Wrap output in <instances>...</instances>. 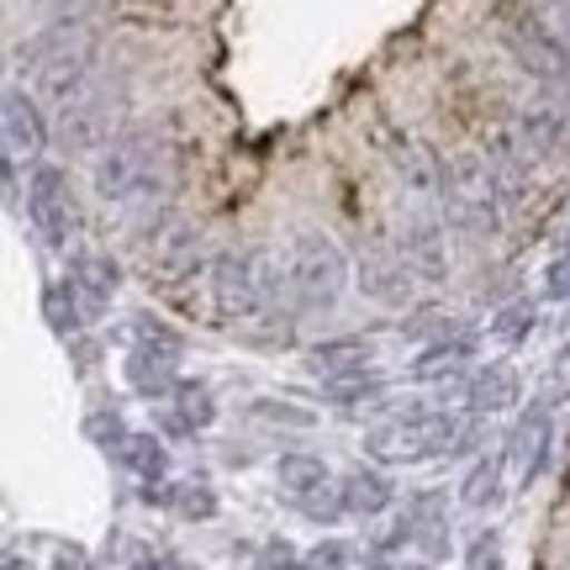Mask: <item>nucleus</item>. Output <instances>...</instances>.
Returning <instances> with one entry per match:
<instances>
[{
    "label": "nucleus",
    "mask_w": 570,
    "mask_h": 570,
    "mask_svg": "<svg viewBox=\"0 0 570 570\" xmlns=\"http://www.w3.org/2000/svg\"><path fill=\"white\" fill-rule=\"evenodd\" d=\"M296 508V518H306L312 529H333V523H344L348 508H344V491H338V481L323 491H312V497H302V502H291Z\"/></svg>",
    "instance_id": "obj_32"
},
{
    "label": "nucleus",
    "mask_w": 570,
    "mask_h": 570,
    "mask_svg": "<svg viewBox=\"0 0 570 570\" xmlns=\"http://www.w3.org/2000/svg\"><path fill=\"white\" fill-rule=\"evenodd\" d=\"M212 312L227 333L248 338L254 327H265L269 317L281 312H296L291 306V285H285V269L269 259V248H223L212 269Z\"/></svg>",
    "instance_id": "obj_2"
},
{
    "label": "nucleus",
    "mask_w": 570,
    "mask_h": 570,
    "mask_svg": "<svg viewBox=\"0 0 570 570\" xmlns=\"http://www.w3.org/2000/svg\"><path fill=\"white\" fill-rule=\"evenodd\" d=\"M217 417H223V407H217L212 381H202V375H180L175 396L164 402L159 428H164V439H202V433L217 428Z\"/></svg>",
    "instance_id": "obj_14"
},
{
    "label": "nucleus",
    "mask_w": 570,
    "mask_h": 570,
    "mask_svg": "<svg viewBox=\"0 0 570 570\" xmlns=\"http://www.w3.org/2000/svg\"><path fill=\"white\" fill-rule=\"evenodd\" d=\"M275 487H281L291 502H302L312 491L333 487V465H327L323 454H312V449H285L281 460H275Z\"/></svg>",
    "instance_id": "obj_24"
},
{
    "label": "nucleus",
    "mask_w": 570,
    "mask_h": 570,
    "mask_svg": "<svg viewBox=\"0 0 570 570\" xmlns=\"http://www.w3.org/2000/svg\"><path fill=\"white\" fill-rule=\"evenodd\" d=\"M475 365H481V327L465 323V317H444V327L428 344H417V354L407 360V381L439 386V402H449V391Z\"/></svg>",
    "instance_id": "obj_7"
},
{
    "label": "nucleus",
    "mask_w": 570,
    "mask_h": 570,
    "mask_svg": "<svg viewBox=\"0 0 570 570\" xmlns=\"http://www.w3.org/2000/svg\"><path fill=\"white\" fill-rule=\"evenodd\" d=\"M244 412L259 428H285V433H312V428H317V412L302 407V402H291V396H254Z\"/></svg>",
    "instance_id": "obj_30"
},
{
    "label": "nucleus",
    "mask_w": 570,
    "mask_h": 570,
    "mask_svg": "<svg viewBox=\"0 0 570 570\" xmlns=\"http://www.w3.org/2000/svg\"><path fill=\"white\" fill-rule=\"evenodd\" d=\"M449 396H454L470 417H481V423H487V417H502V412H512L518 402H523V375H518L512 360H491V365L470 370Z\"/></svg>",
    "instance_id": "obj_12"
},
{
    "label": "nucleus",
    "mask_w": 570,
    "mask_h": 570,
    "mask_svg": "<svg viewBox=\"0 0 570 570\" xmlns=\"http://www.w3.org/2000/svg\"><path fill=\"white\" fill-rule=\"evenodd\" d=\"M164 512H175L180 523H212L223 512V497L206 475H190V481H169L164 491Z\"/></svg>",
    "instance_id": "obj_27"
},
{
    "label": "nucleus",
    "mask_w": 570,
    "mask_h": 570,
    "mask_svg": "<svg viewBox=\"0 0 570 570\" xmlns=\"http://www.w3.org/2000/svg\"><path fill=\"white\" fill-rule=\"evenodd\" d=\"M122 381L142 402H169L175 386H180V365H175V360H159V354H142V348H127Z\"/></svg>",
    "instance_id": "obj_23"
},
{
    "label": "nucleus",
    "mask_w": 570,
    "mask_h": 570,
    "mask_svg": "<svg viewBox=\"0 0 570 570\" xmlns=\"http://www.w3.org/2000/svg\"><path fill=\"white\" fill-rule=\"evenodd\" d=\"M21 212H27V227H32V238L42 248L69 254V244H75V185H69V169L59 159L27 164Z\"/></svg>",
    "instance_id": "obj_6"
},
{
    "label": "nucleus",
    "mask_w": 570,
    "mask_h": 570,
    "mask_svg": "<svg viewBox=\"0 0 570 570\" xmlns=\"http://www.w3.org/2000/svg\"><path fill=\"white\" fill-rule=\"evenodd\" d=\"M566 254H570V233H566Z\"/></svg>",
    "instance_id": "obj_44"
},
{
    "label": "nucleus",
    "mask_w": 570,
    "mask_h": 570,
    "mask_svg": "<svg viewBox=\"0 0 570 570\" xmlns=\"http://www.w3.org/2000/svg\"><path fill=\"white\" fill-rule=\"evenodd\" d=\"M396 254L402 265L417 275V285H444L449 281V227L433 212H412L396 227Z\"/></svg>",
    "instance_id": "obj_11"
},
{
    "label": "nucleus",
    "mask_w": 570,
    "mask_h": 570,
    "mask_svg": "<svg viewBox=\"0 0 570 570\" xmlns=\"http://www.w3.org/2000/svg\"><path fill=\"white\" fill-rule=\"evenodd\" d=\"M169 566H175V554L169 550H138V560H132L127 570H169Z\"/></svg>",
    "instance_id": "obj_37"
},
{
    "label": "nucleus",
    "mask_w": 570,
    "mask_h": 570,
    "mask_svg": "<svg viewBox=\"0 0 570 570\" xmlns=\"http://www.w3.org/2000/svg\"><path fill=\"white\" fill-rule=\"evenodd\" d=\"M465 570H508V539H502V529H475L470 533Z\"/></svg>",
    "instance_id": "obj_33"
},
{
    "label": "nucleus",
    "mask_w": 570,
    "mask_h": 570,
    "mask_svg": "<svg viewBox=\"0 0 570 570\" xmlns=\"http://www.w3.org/2000/svg\"><path fill=\"white\" fill-rule=\"evenodd\" d=\"M42 323L59 333L63 344L69 338H80L85 323H90V312H85L80 291L69 285V275H53V281H42Z\"/></svg>",
    "instance_id": "obj_25"
},
{
    "label": "nucleus",
    "mask_w": 570,
    "mask_h": 570,
    "mask_svg": "<svg viewBox=\"0 0 570 570\" xmlns=\"http://www.w3.org/2000/svg\"><path fill=\"white\" fill-rule=\"evenodd\" d=\"M512 132L523 138V148H529L533 159H550L554 148L570 138V117L560 106H529V111L512 122Z\"/></svg>",
    "instance_id": "obj_26"
},
{
    "label": "nucleus",
    "mask_w": 570,
    "mask_h": 570,
    "mask_svg": "<svg viewBox=\"0 0 570 570\" xmlns=\"http://www.w3.org/2000/svg\"><path fill=\"white\" fill-rule=\"evenodd\" d=\"M63 275L80 291L90 323L106 317L111 302H117V291H122V259H111L106 248H69V254H63Z\"/></svg>",
    "instance_id": "obj_13"
},
{
    "label": "nucleus",
    "mask_w": 570,
    "mask_h": 570,
    "mask_svg": "<svg viewBox=\"0 0 570 570\" xmlns=\"http://www.w3.org/2000/svg\"><path fill=\"white\" fill-rule=\"evenodd\" d=\"M502 454L518 465V487L533 491L554 465V396H533L502 439Z\"/></svg>",
    "instance_id": "obj_8"
},
{
    "label": "nucleus",
    "mask_w": 570,
    "mask_h": 570,
    "mask_svg": "<svg viewBox=\"0 0 570 570\" xmlns=\"http://www.w3.org/2000/svg\"><path fill=\"white\" fill-rule=\"evenodd\" d=\"M338 491H344V508L348 518H360V523H375V518H386L396 508V481L386 475V465H354L348 475H338Z\"/></svg>",
    "instance_id": "obj_19"
},
{
    "label": "nucleus",
    "mask_w": 570,
    "mask_h": 570,
    "mask_svg": "<svg viewBox=\"0 0 570 570\" xmlns=\"http://www.w3.org/2000/svg\"><path fill=\"white\" fill-rule=\"evenodd\" d=\"M127 344L142 348V354H159V360H185V333L175 323H164L159 312H132L127 317Z\"/></svg>",
    "instance_id": "obj_28"
},
{
    "label": "nucleus",
    "mask_w": 570,
    "mask_h": 570,
    "mask_svg": "<svg viewBox=\"0 0 570 570\" xmlns=\"http://www.w3.org/2000/svg\"><path fill=\"white\" fill-rule=\"evenodd\" d=\"M375 142H381V154H386V164L396 169V180L407 185L412 196H423V202H439L444 196V159H433V148H423V142L412 138V132H402L396 122H381L375 127Z\"/></svg>",
    "instance_id": "obj_9"
},
{
    "label": "nucleus",
    "mask_w": 570,
    "mask_h": 570,
    "mask_svg": "<svg viewBox=\"0 0 570 570\" xmlns=\"http://www.w3.org/2000/svg\"><path fill=\"white\" fill-rule=\"evenodd\" d=\"M6 570H32V566H27V560H21V550H17V544H6Z\"/></svg>",
    "instance_id": "obj_41"
},
{
    "label": "nucleus",
    "mask_w": 570,
    "mask_h": 570,
    "mask_svg": "<svg viewBox=\"0 0 570 570\" xmlns=\"http://www.w3.org/2000/svg\"><path fill=\"white\" fill-rule=\"evenodd\" d=\"M508 470H512V460L502 449H497V454H475L465 470V481H460V502H465L470 512H497L508 502Z\"/></svg>",
    "instance_id": "obj_22"
},
{
    "label": "nucleus",
    "mask_w": 570,
    "mask_h": 570,
    "mask_svg": "<svg viewBox=\"0 0 570 570\" xmlns=\"http://www.w3.org/2000/svg\"><path fill=\"white\" fill-rule=\"evenodd\" d=\"M544 296L550 302H560V306H570V254L560 248L550 265H544Z\"/></svg>",
    "instance_id": "obj_36"
},
{
    "label": "nucleus",
    "mask_w": 570,
    "mask_h": 570,
    "mask_svg": "<svg viewBox=\"0 0 570 570\" xmlns=\"http://www.w3.org/2000/svg\"><path fill=\"white\" fill-rule=\"evenodd\" d=\"M85 439H90V444H96L106 460H111V454H117V449L132 439V423L122 417V407H106V402H101V407L85 412Z\"/></svg>",
    "instance_id": "obj_31"
},
{
    "label": "nucleus",
    "mask_w": 570,
    "mask_h": 570,
    "mask_svg": "<svg viewBox=\"0 0 570 570\" xmlns=\"http://www.w3.org/2000/svg\"><path fill=\"white\" fill-rule=\"evenodd\" d=\"M481 417H470L465 407H449V402H433V396H412V402H396L391 412H381L375 423L365 428V449L370 465H439V460H470L481 454Z\"/></svg>",
    "instance_id": "obj_1"
},
{
    "label": "nucleus",
    "mask_w": 570,
    "mask_h": 570,
    "mask_svg": "<svg viewBox=\"0 0 570 570\" xmlns=\"http://www.w3.org/2000/svg\"><path fill=\"white\" fill-rule=\"evenodd\" d=\"M566 327H570V306H566Z\"/></svg>",
    "instance_id": "obj_43"
},
{
    "label": "nucleus",
    "mask_w": 570,
    "mask_h": 570,
    "mask_svg": "<svg viewBox=\"0 0 570 570\" xmlns=\"http://www.w3.org/2000/svg\"><path fill=\"white\" fill-rule=\"evenodd\" d=\"M391 396V381L381 370H360V375H338V381H317V402L333 412H348V417H360V412H381Z\"/></svg>",
    "instance_id": "obj_21"
},
{
    "label": "nucleus",
    "mask_w": 570,
    "mask_h": 570,
    "mask_svg": "<svg viewBox=\"0 0 570 570\" xmlns=\"http://www.w3.org/2000/svg\"><path fill=\"white\" fill-rule=\"evenodd\" d=\"M285 285L296 317H327L338 312L348 291V259L327 233H296V244L285 254Z\"/></svg>",
    "instance_id": "obj_5"
},
{
    "label": "nucleus",
    "mask_w": 570,
    "mask_h": 570,
    "mask_svg": "<svg viewBox=\"0 0 570 570\" xmlns=\"http://www.w3.org/2000/svg\"><path fill=\"white\" fill-rule=\"evenodd\" d=\"M491 32L508 48V59L544 85L570 80V42L554 17L533 0H491Z\"/></svg>",
    "instance_id": "obj_3"
},
{
    "label": "nucleus",
    "mask_w": 570,
    "mask_h": 570,
    "mask_svg": "<svg viewBox=\"0 0 570 570\" xmlns=\"http://www.w3.org/2000/svg\"><path fill=\"white\" fill-rule=\"evenodd\" d=\"M360 566V544H348V539H317L312 550H306V570H354Z\"/></svg>",
    "instance_id": "obj_34"
},
{
    "label": "nucleus",
    "mask_w": 570,
    "mask_h": 570,
    "mask_svg": "<svg viewBox=\"0 0 570 570\" xmlns=\"http://www.w3.org/2000/svg\"><path fill=\"white\" fill-rule=\"evenodd\" d=\"M533 327H539V302L533 296H512L491 312V338L502 348H523L533 338Z\"/></svg>",
    "instance_id": "obj_29"
},
{
    "label": "nucleus",
    "mask_w": 570,
    "mask_h": 570,
    "mask_svg": "<svg viewBox=\"0 0 570 570\" xmlns=\"http://www.w3.org/2000/svg\"><path fill=\"white\" fill-rule=\"evenodd\" d=\"M554 402H570V348L560 354V365H554Z\"/></svg>",
    "instance_id": "obj_39"
},
{
    "label": "nucleus",
    "mask_w": 570,
    "mask_h": 570,
    "mask_svg": "<svg viewBox=\"0 0 570 570\" xmlns=\"http://www.w3.org/2000/svg\"><path fill=\"white\" fill-rule=\"evenodd\" d=\"M0 127H6V159L17 164H38L48 154V142H53V122L42 117V101L27 85H6Z\"/></svg>",
    "instance_id": "obj_10"
},
{
    "label": "nucleus",
    "mask_w": 570,
    "mask_h": 570,
    "mask_svg": "<svg viewBox=\"0 0 570 570\" xmlns=\"http://www.w3.org/2000/svg\"><path fill=\"white\" fill-rule=\"evenodd\" d=\"M111 465L122 470V475H132L138 487H169L175 475V454H169V444H164V433H148V428H132V439H127L117 454H111Z\"/></svg>",
    "instance_id": "obj_20"
},
{
    "label": "nucleus",
    "mask_w": 570,
    "mask_h": 570,
    "mask_svg": "<svg viewBox=\"0 0 570 570\" xmlns=\"http://www.w3.org/2000/svg\"><path fill=\"white\" fill-rule=\"evenodd\" d=\"M407 523H412V550H417V560H428V566H439V560H449V491L444 487H417L407 497Z\"/></svg>",
    "instance_id": "obj_17"
},
{
    "label": "nucleus",
    "mask_w": 570,
    "mask_h": 570,
    "mask_svg": "<svg viewBox=\"0 0 570 570\" xmlns=\"http://www.w3.org/2000/svg\"><path fill=\"white\" fill-rule=\"evenodd\" d=\"M90 190L101 206H142L164 190V159L159 142L148 138L142 127H122L117 138L106 142L101 154L90 159Z\"/></svg>",
    "instance_id": "obj_4"
},
{
    "label": "nucleus",
    "mask_w": 570,
    "mask_h": 570,
    "mask_svg": "<svg viewBox=\"0 0 570 570\" xmlns=\"http://www.w3.org/2000/svg\"><path fill=\"white\" fill-rule=\"evenodd\" d=\"M365 570H433L428 560H391V566H370L365 560Z\"/></svg>",
    "instance_id": "obj_40"
},
{
    "label": "nucleus",
    "mask_w": 570,
    "mask_h": 570,
    "mask_svg": "<svg viewBox=\"0 0 570 570\" xmlns=\"http://www.w3.org/2000/svg\"><path fill=\"white\" fill-rule=\"evenodd\" d=\"M53 570H96V566H90V554L85 550H59L53 554Z\"/></svg>",
    "instance_id": "obj_38"
},
{
    "label": "nucleus",
    "mask_w": 570,
    "mask_h": 570,
    "mask_svg": "<svg viewBox=\"0 0 570 570\" xmlns=\"http://www.w3.org/2000/svg\"><path fill=\"white\" fill-rule=\"evenodd\" d=\"M59 142L63 154H101L111 142V101L106 96H80L59 111Z\"/></svg>",
    "instance_id": "obj_18"
},
{
    "label": "nucleus",
    "mask_w": 570,
    "mask_h": 570,
    "mask_svg": "<svg viewBox=\"0 0 570 570\" xmlns=\"http://www.w3.org/2000/svg\"><path fill=\"white\" fill-rule=\"evenodd\" d=\"M302 365H306V375H317V381H338V375L375 370V338H365V333H327V338L302 348Z\"/></svg>",
    "instance_id": "obj_16"
},
{
    "label": "nucleus",
    "mask_w": 570,
    "mask_h": 570,
    "mask_svg": "<svg viewBox=\"0 0 570 570\" xmlns=\"http://www.w3.org/2000/svg\"><path fill=\"white\" fill-rule=\"evenodd\" d=\"M554 570H570V554H566V560H560V566H554Z\"/></svg>",
    "instance_id": "obj_42"
},
{
    "label": "nucleus",
    "mask_w": 570,
    "mask_h": 570,
    "mask_svg": "<svg viewBox=\"0 0 570 570\" xmlns=\"http://www.w3.org/2000/svg\"><path fill=\"white\" fill-rule=\"evenodd\" d=\"M354 281H360V296H365V302L396 312V306H412V285H417V275L402 265L396 248H365L360 265H354Z\"/></svg>",
    "instance_id": "obj_15"
},
{
    "label": "nucleus",
    "mask_w": 570,
    "mask_h": 570,
    "mask_svg": "<svg viewBox=\"0 0 570 570\" xmlns=\"http://www.w3.org/2000/svg\"><path fill=\"white\" fill-rule=\"evenodd\" d=\"M254 570H306V550H296L291 539H265L254 550Z\"/></svg>",
    "instance_id": "obj_35"
}]
</instances>
